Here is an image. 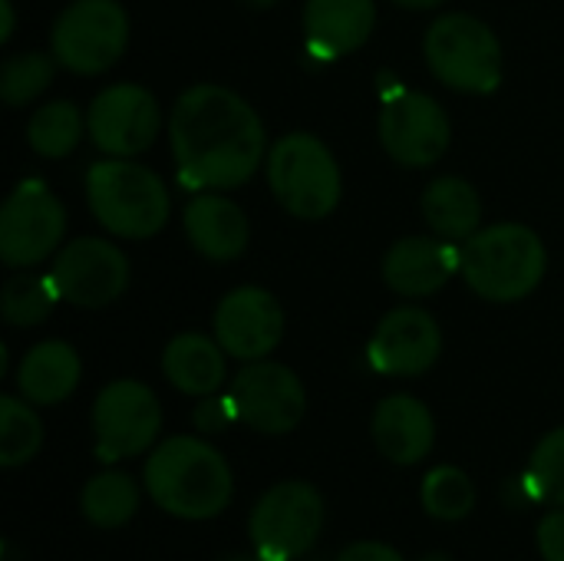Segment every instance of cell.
<instances>
[{
	"label": "cell",
	"mask_w": 564,
	"mask_h": 561,
	"mask_svg": "<svg viewBox=\"0 0 564 561\" xmlns=\"http://www.w3.org/2000/svg\"><path fill=\"white\" fill-rule=\"evenodd\" d=\"M178 182L192 192L245 185L268 159V132L245 96L218 83L188 86L169 112Z\"/></svg>",
	"instance_id": "6da1fadb"
},
{
	"label": "cell",
	"mask_w": 564,
	"mask_h": 561,
	"mask_svg": "<svg viewBox=\"0 0 564 561\" xmlns=\"http://www.w3.org/2000/svg\"><path fill=\"white\" fill-rule=\"evenodd\" d=\"M145 493L152 503L185 522H205L228 509L235 476L228 460L205 440L172 436L145 463Z\"/></svg>",
	"instance_id": "7a4b0ae2"
},
{
	"label": "cell",
	"mask_w": 564,
	"mask_h": 561,
	"mask_svg": "<svg viewBox=\"0 0 564 561\" xmlns=\"http://www.w3.org/2000/svg\"><path fill=\"white\" fill-rule=\"evenodd\" d=\"M549 268V251L539 231L519 222L479 228L459 245L463 281L492 304H512L529 298Z\"/></svg>",
	"instance_id": "3957f363"
},
{
	"label": "cell",
	"mask_w": 564,
	"mask_h": 561,
	"mask_svg": "<svg viewBox=\"0 0 564 561\" xmlns=\"http://www.w3.org/2000/svg\"><path fill=\"white\" fill-rule=\"evenodd\" d=\"M86 202L109 235L129 241L159 235L172 215V198L159 172L119 155H106L102 162L89 165Z\"/></svg>",
	"instance_id": "277c9868"
},
{
	"label": "cell",
	"mask_w": 564,
	"mask_h": 561,
	"mask_svg": "<svg viewBox=\"0 0 564 561\" xmlns=\"http://www.w3.org/2000/svg\"><path fill=\"white\" fill-rule=\"evenodd\" d=\"M268 185L278 205L304 222H321L337 212L344 179L334 152L311 132L281 136L264 159Z\"/></svg>",
	"instance_id": "5b68a950"
},
{
	"label": "cell",
	"mask_w": 564,
	"mask_h": 561,
	"mask_svg": "<svg viewBox=\"0 0 564 561\" xmlns=\"http://www.w3.org/2000/svg\"><path fill=\"white\" fill-rule=\"evenodd\" d=\"M423 56L443 86L469 96L496 93L506 69L499 36L473 13H443L433 20L423 40Z\"/></svg>",
	"instance_id": "8992f818"
},
{
	"label": "cell",
	"mask_w": 564,
	"mask_h": 561,
	"mask_svg": "<svg viewBox=\"0 0 564 561\" xmlns=\"http://www.w3.org/2000/svg\"><path fill=\"white\" fill-rule=\"evenodd\" d=\"M129 46V13L119 0H73L50 30V50L59 66L79 76H99L119 63Z\"/></svg>",
	"instance_id": "52a82bcc"
},
{
	"label": "cell",
	"mask_w": 564,
	"mask_h": 561,
	"mask_svg": "<svg viewBox=\"0 0 564 561\" xmlns=\"http://www.w3.org/2000/svg\"><path fill=\"white\" fill-rule=\"evenodd\" d=\"M324 529V499L311 483L271 486L248 522L251 546L264 561H297Z\"/></svg>",
	"instance_id": "ba28073f"
},
{
	"label": "cell",
	"mask_w": 564,
	"mask_h": 561,
	"mask_svg": "<svg viewBox=\"0 0 564 561\" xmlns=\"http://www.w3.org/2000/svg\"><path fill=\"white\" fill-rule=\"evenodd\" d=\"M66 235L63 202L40 182L23 179L0 208V258L7 268L43 265Z\"/></svg>",
	"instance_id": "9c48e42d"
},
{
	"label": "cell",
	"mask_w": 564,
	"mask_h": 561,
	"mask_svg": "<svg viewBox=\"0 0 564 561\" xmlns=\"http://www.w3.org/2000/svg\"><path fill=\"white\" fill-rule=\"evenodd\" d=\"M380 142L387 155L406 169L436 165L453 142V126L446 109L420 89H397L383 96L380 109Z\"/></svg>",
	"instance_id": "30bf717a"
},
{
	"label": "cell",
	"mask_w": 564,
	"mask_h": 561,
	"mask_svg": "<svg viewBox=\"0 0 564 561\" xmlns=\"http://www.w3.org/2000/svg\"><path fill=\"white\" fill-rule=\"evenodd\" d=\"M162 430L159 397L139 380H112L99 390L93 403L96 456L102 463H119L145 453Z\"/></svg>",
	"instance_id": "8fae6325"
},
{
	"label": "cell",
	"mask_w": 564,
	"mask_h": 561,
	"mask_svg": "<svg viewBox=\"0 0 564 561\" xmlns=\"http://www.w3.org/2000/svg\"><path fill=\"white\" fill-rule=\"evenodd\" d=\"M231 400L238 410V420L264 436H284L291 433L307 410V393L301 377L274 360H251L245 364L231 380Z\"/></svg>",
	"instance_id": "7c38bea8"
},
{
	"label": "cell",
	"mask_w": 564,
	"mask_h": 561,
	"mask_svg": "<svg viewBox=\"0 0 564 561\" xmlns=\"http://www.w3.org/2000/svg\"><path fill=\"white\" fill-rule=\"evenodd\" d=\"M53 281L66 304L99 311L129 288V258L106 238H73L53 258Z\"/></svg>",
	"instance_id": "4fadbf2b"
},
{
	"label": "cell",
	"mask_w": 564,
	"mask_h": 561,
	"mask_svg": "<svg viewBox=\"0 0 564 561\" xmlns=\"http://www.w3.org/2000/svg\"><path fill=\"white\" fill-rule=\"evenodd\" d=\"M162 129L159 99L139 83L106 86L86 112V132L93 145L106 155L132 159L145 152Z\"/></svg>",
	"instance_id": "5bb4252c"
},
{
	"label": "cell",
	"mask_w": 564,
	"mask_h": 561,
	"mask_svg": "<svg viewBox=\"0 0 564 561\" xmlns=\"http://www.w3.org/2000/svg\"><path fill=\"white\" fill-rule=\"evenodd\" d=\"M215 341L235 360H264L284 341V308L281 301L254 284L228 291L212 317Z\"/></svg>",
	"instance_id": "9a60e30c"
},
{
	"label": "cell",
	"mask_w": 564,
	"mask_h": 561,
	"mask_svg": "<svg viewBox=\"0 0 564 561\" xmlns=\"http://www.w3.org/2000/svg\"><path fill=\"white\" fill-rule=\"evenodd\" d=\"M443 354V331L423 308H393L367 344V364L380 377H423Z\"/></svg>",
	"instance_id": "2e32d148"
},
{
	"label": "cell",
	"mask_w": 564,
	"mask_h": 561,
	"mask_svg": "<svg viewBox=\"0 0 564 561\" xmlns=\"http://www.w3.org/2000/svg\"><path fill=\"white\" fill-rule=\"evenodd\" d=\"M459 274V245L440 235H406L383 258V281L403 298H433Z\"/></svg>",
	"instance_id": "e0dca14e"
},
{
	"label": "cell",
	"mask_w": 564,
	"mask_h": 561,
	"mask_svg": "<svg viewBox=\"0 0 564 561\" xmlns=\"http://www.w3.org/2000/svg\"><path fill=\"white\" fill-rule=\"evenodd\" d=\"M185 238L208 261H235L251 241V225L245 212L221 192H195L182 212Z\"/></svg>",
	"instance_id": "ac0fdd59"
},
{
	"label": "cell",
	"mask_w": 564,
	"mask_h": 561,
	"mask_svg": "<svg viewBox=\"0 0 564 561\" xmlns=\"http://www.w3.org/2000/svg\"><path fill=\"white\" fill-rule=\"evenodd\" d=\"M373 443L397 466H416L433 453L436 423L423 400L410 393H393L380 400L373 413Z\"/></svg>",
	"instance_id": "d6986e66"
},
{
	"label": "cell",
	"mask_w": 564,
	"mask_h": 561,
	"mask_svg": "<svg viewBox=\"0 0 564 561\" xmlns=\"http://www.w3.org/2000/svg\"><path fill=\"white\" fill-rule=\"evenodd\" d=\"M377 23L373 0H307L304 36L317 60H337L360 50Z\"/></svg>",
	"instance_id": "ffe728a7"
},
{
	"label": "cell",
	"mask_w": 564,
	"mask_h": 561,
	"mask_svg": "<svg viewBox=\"0 0 564 561\" xmlns=\"http://www.w3.org/2000/svg\"><path fill=\"white\" fill-rule=\"evenodd\" d=\"M225 347L215 337H205L198 331L178 334L162 350V374L165 380L188 397H212L228 380V360Z\"/></svg>",
	"instance_id": "44dd1931"
},
{
	"label": "cell",
	"mask_w": 564,
	"mask_h": 561,
	"mask_svg": "<svg viewBox=\"0 0 564 561\" xmlns=\"http://www.w3.org/2000/svg\"><path fill=\"white\" fill-rule=\"evenodd\" d=\"M83 377V360L66 341H43L30 347L17 367V390L33 407H53L73 397Z\"/></svg>",
	"instance_id": "7402d4cb"
},
{
	"label": "cell",
	"mask_w": 564,
	"mask_h": 561,
	"mask_svg": "<svg viewBox=\"0 0 564 561\" xmlns=\"http://www.w3.org/2000/svg\"><path fill=\"white\" fill-rule=\"evenodd\" d=\"M420 208H423L430 231L446 241L473 238L482 222V198L473 188V182H466L459 175H443V179L430 182Z\"/></svg>",
	"instance_id": "603a6c76"
},
{
	"label": "cell",
	"mask_w": 564,
	"mask_h": 561,
	"mask_svg": "<svg viewBox=\"0 0 564 561\" xmlns=\"http://www.w3.org/2000/svg\"><path fill=\"white\" fill-rule=\"evenodd\" d=\"M79 509H83L89 526H96V529H119V526H126L135 516L139 489H135L129 473L106 470V473L93 476L83 486Z\"/></svg>",
	"instance_id": "cb8c5ba5"
},
{
	"label": "cell",
	"mask_w": 564,
	"mask_h": 561,
	"mask_svg": "<svg viewBox=\"0 0 564 561\" xmlns=\"http://www.w3.org/2000/svg\"><path fill=\"white\" fill-rule=\"evenodd\" d=\"M86 132V119L79 116V106L69 99H53L33 109L26 122V142L43 159H63L69 155Z\"/></svg>",
	"instance_id": "d4e9b609"
},
{
	"label": "cell",
	"mask_w": 564,
	"mask_h": 561,
	"mask_svg": "<svg viewBox=\"0 0 564 561\" xmlns=\"http://www.w3.org/2000/svg\"><path fill=\"white\" fill-rule=\"evenodd\" d=\"M56 301H63V294H59L53 274L23 271L3 284L0 311H3V321L13 327H36L53 314Z\"/></svg>",
	"instance_id": "484cf974"
},
{
	"label": "cell",
	"mask_w": 564,
	"mask_h": 561,
	"mask_svg": "<svg viewBox=\"0 0 564 561\" xmlns=\"http://www.w3.org/2000/svg\"><path fill=\"white\" fill-rule=\"evenodd\" d=\"M420 499L430 519L463 522L476 509V486L459 466H436L420 486Z\"/></svg>",
	"instance_id": "4316f807"
},
{
	"label": "cell",
	"mask_w": 564,
	"mask_h": 561,
	"mask_svg": "<svg viewBox=\"0 0 564 561\" xmlns=\"http://www.w3.org/2000/svg\"><path fill=\"white\" fill-rule=\"evenodd\" d=\"M43 446V423L30 403L17 397H0V466H26Z\"/></svg>",
	"instance_id": "83f0119b"
},
{
	"label": "cell",
	"mask_w": 564,
	"mask_h": 561,
	"mask_svg": "<svg viewBox=\"0 0 564 561\" xmlns=\"http://www.w3.org/2000/svg\"><path fill=\"white\" fill-rule=\"evenodd\" d=\"M56 76V56L40 50H23L3 60L0 66V99L7 106H26L36 99Z\"/></svg>",
	"instance_id": "f1b7e54d"
},
{
	"label": "cell",
	"mask_w": 564,
	"mask_h": 561,
	"mask_svg": "<svg viewBox=\"0 0 564 561\" xmlns=\"http://www.w3.org/2000/svg\"><path fill=\"white\" fill-rule=\"evenodd\" d=\"M525 486L532 489V499L564 506V427L552 430L532 453Z\"/></svg>",
	"instance_id": "f546056e"
},
{
	"label": "cell",
	"mask_w": 564,
	"mask_h": 561,
	"mask_svg": "<svg viewBox=\"0 0 564 561\" xmlns=\"http://www.w3.org/2000/svg\"><path fill=\"white\" fill-rule=\"evenodd\" d=\"M235 420H238V410H235L231 393H228V397H218V393L202 397V403L195 407V427H198L202 433H221V430H228Z\"/></svg>",
	"instance_id": "4dcf8cb0"
},
{
	"label": "cell",
	"mask_w": 564,
	"mask_h": 561,
	"mask_svg": "<svg viewBox=\"0 0 564 561\" xmlns=\"http://www.w3.org/2000/svg\"><path fill=\"white\" fill-rule=\"evenodd\" d=\"M539 552L545 561H564V506L539 522Z\"/></svg>",
	"instance_id": "1f68e13d"
},
{
	"label": "cell",
	"mask_w": 564,
	"mask_h": 561,
	"mask_svg": "<svg viewBox=\"0 0 564 561\" xmlns=\"http://www.w3.org/2000/svg\"><path fill=\"white\" fill-rule=\"evenodd\" d=\"M337 561H403V555L383 542H354L344 549V555Z\"/></svg>",
	"instance_id": "d6a6232c"
},
{
	"label": "cell",
	"mask_w": 564,
	"mask_h": 561,
	"mask_svg": "<svg viewBox=\"0 0 564 561\" xmlns=\"http://www.w3.org/2000/svg\"><path fill=\"white\" fill-rule=\"evenodd\" d=\"M0 13H3V23H0V43H7V40L13 36V26H17L13 0H0Z\"/></svg>",
	"instance_id": "836d02e7"
},
{
	"label": "cell",
	"mask_w": 564,
	"mask_h": 561,
	"mask_svg": "<svg viewBox=\"0 0 564 561\" xmlns=\"http://www.w3.org/2000/svg\"><path fill=\"white\" fill-rule=\"evenodd\" d=\"M393 3H400V7H406V10H433V7H440L443 0H393Z\"/></svg>",
	"instance_id": "e575fe53"
},
{
	"label": "cell",
	"mask_w": 564,
	"mask_h": 561,
	"mask_svg": "<svg viewBox=\"0 0 564 561\" xmlns=\"http://www.w3.org/2000/svg\"><path fill=\"white\" fill-rule=\"evenodd\" d=\"M241 3H248V7H254V10H264V7H274V3H281V0H241Z\"/></svg>",
	"instance_id": "d590c367"
},
{
	"label": "cell",
	"mask_w": 564,
	"mask_h": 561,
	"mask_svg": "<svg viewBox=\"0 0 564 561\" xmlns=\"http://www.w3.org/2000/svg\"><path fill=\"white\" fill-rule=\"evenodd\" d=\"M420 561H453L449 555H443V552H430V555H423Z\"/></svg>",
	"instance_id": "8d00e7d4"
},
{
	"label": "cell",
	"mask_w": 564,
	"mask_h": 561,
	"mask_svg": "<svg viewBox=\"0 0 564 561\" xmlns=\"http://www.w3.org/2000/svg\"><path fill=\"white\" fill-rule=\"evenodd\" d=\"M228 561H264L261 555H235V559H228Z\"/></svg>",
	"instance_id": "74e56055"
}]
</instances>
